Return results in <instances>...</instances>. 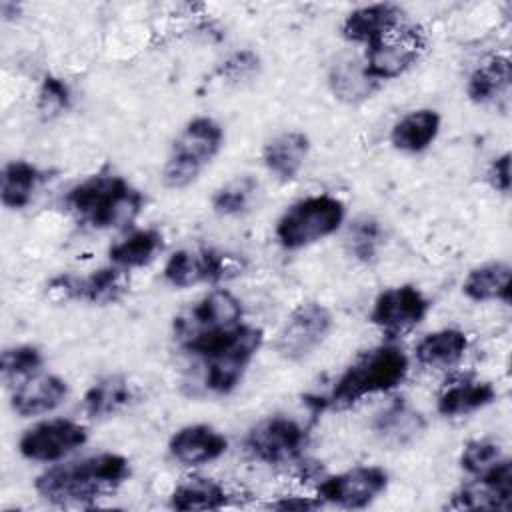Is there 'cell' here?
I'll return each mask as SVG.
<instances>
[{"instance_id": "83f0119b", "label": "cell", "mask_w": 512, "mask_h": 512, "mask_svg": "<svg viewBox=\"0 0 512 512\" xmlns=\"http://www.w3.org/2000/svg\"><path fill=\"white\" fill-rule=\"evenodd\" d=\"M466 348H468V340L464 332L454 328H444L420 340V344L416 346V358L424 366L446 368L456 364L464 356Z\"/></svg>"}, {"instance_id": "5b68a950", "label": "cell", "mask_w": 512, "mask_h": 512, "mask_svg": "<svg viewBox=\"0 0 512 512\" xmlns=\"http://www.w3.org/2000/svg\"><path fill=\"white\" fill-rule=\"evenodd\" d=\"M224 140L222 126L206 116L190 120L172 142L168 160L162 170V180L168 188H186L202 168L218 154Z\"/></svg>"}, {"instance_id": "d6986e66", "label": "cell", "mask_w": 512, "mask_h": 512, "mask_svg": "<svg viewBox=\"0 0 512 512\" xmlns=\"http://www.w3.org/2000/svg\"><path fill=\"white\" fill-rule=\"evenodd\" d=\"M68 394V386L54 374L26 378L12 394V408L16 414L28 418L54 410Z\"/></svg>"}, {"instance_id": "f546056e", "label": "cell", "mask_w": 512, "mask_h": 512, "mask_svg": "<svg viewBox=\"0 0 512 512\" xmlns=\"http://www.w3.org/2000/svg\"><path fill=\"white\" fill-rule=\"evenodd\" d=\"M228 504L226 490L210 478H188L178 484L170 496V506L176 510H218Z\"/></svg>"}, {"instance_id": "ba28073f", "label": "cell", "mask_w": 512, "mask_h": 512, "mask_svg": "<svg viewBox=\"0 0 512 512\" xmlns=\"http://www.w3.org/2000/svg\"><path fill=\"white\" fill-rule=\"evenodd\" d=\"M426 46V38L416 26H398L366 50V72L378 80H390L414 66Z\"/></svg>"}, {"instance_id": "6da1fadb", "label": "cell", "mask_w": 512, "mask_h": 512, "mask_svg": "<svg viewBox=\"0 0 512 512\" xmlns=\"http://www.w3.org/2000/svg\"><path fill=\"white\" fill-rule=\"evenodd\" d=\"M128 476L130 466L124 456L102 452L46 470L38 476L36 490L52 504L80 506L116 490Z\"/></svg>"}, {"instance_id": "cb8c5ba5", "label": "cell", "mask_w": 512, "mask_h": 512, "mask_svg": "<svg viewBox=\"0 0 512 512\" xmlns=\"http://www.w3.org/2000/svg\"><path fill=\"white\" fill-rule=\"evenodd\" d=\"M330 86L338 100L358 104L376 90V80L366 72V66L356 58H340L330 68Z\"/></svg>"}, {"instance_id": "5bb4252c", "label": "cell", "mask_w": 512, "mask_h": 512, "mask_svg": "<svg viewBox=\"0 0 512 512\" xmlns=\"http://www.w3.org/2000/svg\"><path fill=\"white\" fill-rule=\"evenodd\" d=\"M428 298L412 284L388 288L374 300L370 320L388 336H398L414 328L428 314Z\"/></svg>"}, {"instance_id": "e0dca14e", "label": "cell", "mask_w": 512, "mask_h": 512, "mask_svg": "<svg viewBox=\"0 0 512 512\" xmlns=\"http://www.w3.org/2000/svg\"><path fill=\"white\" fill-rule=\"evenodd\" d=\"M228 448V440L208 424H190L180 428L168 444L174 460L184 466H198L220 458Z\"/></svg>"}, {"instance_id": "f35d334b", "label": "cell", "mask_w": 512, "mask_h": 512, "mask_svg": "<svg viewBox=\"0 0 512 512\" xmlns=\"http://www.w3.org/2000/svg\"><path fill=\"white\" fill-rule=\"evenodd\" d=\"M316 506H320V500L314 502L308 498H284L270 504V508H276V510H310Z\"/></svg>"}, {"instance_id": "277c9868", "label": "cell", "mask_w": 512, "mask_h": 512, "mask_svg": "<svg viewBox=\"0 0 512 512\" xmlns=\"http://www.w3.org/2000/svg\"><path fill=\"white\" fill-rule=\"evenodd\" d=\"M406 372L408 358L400 348L392 344L378 346L360 354L356 362L346 368L326 398V404L336 410L348 408L364 396L396 388L404 380Z\"/></svg>"}, {"instance_id": "ac0fdd59", "label": "cell", "mask_w": 512, "mask_h": 512, "mask_svg": "<svg viewBox=\"0 0 512 512\" xmlns=\"http://www.w3.org/2000/svg\"><path fill=\"white\" fill-rule=\"evenodd\" d=\"M402 24V10L394 4H370L350 12L342 24V34L350 42L370 46Z\"/></svg>"}, {"instance_id": "f1b7e54d", "label": "cell", "mask_w": 512, "mask_h": 512, "mask_svg": "<svg viewBox=\"0 0 512 512\" xmlns=\"http://www.w3.org/2000/svg\"><path fill=\"white\" fill-rule=\"evenodd\" d=\"M510 60L506 56H496L482 66H478L468 80V96L476 104L494 102L510 86Z\"/></svg>"}, {"instance_id": "2e32d148", "label": "cell", "mask_w": 512, "mask_h": 512, "mask_svg": "<svg viewBox=\"0 0 512 512\" xmlns=\"http://www.w3.org/2000/svg\"><path fill=\"white\" fill-rule=\"evenodd\" d=\"M512 500V462L500 458L478 480L452 496L448 508L458 510H508Z\"/></svg>"}, {"instance_id": "7c38bea8", "label": "cell", "mask_w": 512, "mask_h": 512, "mask_svg": "<svg viewBox=\"0 0 512 512\" xmlns=\"http://www.w3.org/2000/svg\"><path fill=\"white\" fill-rule=\"evenodd\" d=\"M242 270V262L230 254L218 250H178L166 266L164 278L176 286L186 288L200 282H216L236 276Z\"/></svg>"}, {"instance_id": "30bf717a", "label": "cell", "mask_w": 512, "mask_h": 512, "mask_svg": "<svg viewBox=\"0 0 512 512\" xmlns=\"http://www.w3.org/2000/svg\"><path fill=\"white\" fill-rule=\"evenodd\" d=\"M330 326L332 314L324 304H300L278 332L274 348L286 360H302L322 344V340L330 332Z\"/></svg>"}, {"instance_id": "4dcf8cb0", "label": "cell", "mask_w": 512, "mask_h": 512, "mask_svg": "<svg viewBox=\"0 0 512 512\" xmlns=\"http://www.w3.org/2000/svg\"><path fill=\"white\" fill-rule=\"evenodd\" d=\"M164 238L156 228H146L130 234L110 248V260L120 268L144 266L162 250Z\"/></svg>"}, {"instance_id": "484cf974", "label": "cell", "mask_w": 512, "mask_h": 512, "mask_svg": "<svg viewBox=\"0 0 512 512\" xmlns=\"http://www.w3.org/2000/svg\"><path fill=\"white\" fill-rule=\"evenodd\" d=\"M44 180H46V172L40 170L38 166L26 160L8 162L2 170V188H0L2 204L12 210L24 208L30 202L34 190Z\"/></svg>"}, {"instance_id": "4316f807", "label": "cell", "mask_w": 512, "mask_h": 512, "mask_svg": "<svg viewBox=\"0 0 512 512\" xmlns=\"http://www.w3.org/2000/svg\"><path fill=\"white\" fill-rule=\"evenodd\" d=\"M496 400V390L490 382H454L446 386L436 402V408L442 416H462L478 408L488 406Z\"/></svg>"}, {"instance_id": "836d02e7", "label": "cell", "mask_w": 512, "mask_h": 512, "mask_svg": "<svg viewBox=\"0 0 512 512\" xmlns=\"http://www.w3.org/2000/svg\"><path fill=\"white\" fill-rule=\"evenodd\" d=\"M42 362H44L42 352L36 346H28V344L12 346L2 352L0 370L4 380L12 382V380L34 376L42 366Z\"/></svg>"}, {"instance_id": "3957f363", "label": "cell", "mask_w": 512, "mask_h": 512, "mask_svg": "<svg viewBox=\"0 0 512 512\" xmlns=\"http://www.w3.org/2000/svg\"><path fill=\"white\" fill-rule=\"evenodd\" d=\"M262 344V330L234 326L216 330L186 342L182 348L204 360V384L210 392L228 394L242 380V374Z\"/></svg>"}, {"instance_id": "8fae6325", "label": "cell", "mask_w": 512, "mask_h": 512, "mask_svg": "<svg viewBox=\"0 0 512 512\" xmlns=\"http://www.w3.org/2000/svg\"><path fill=\"white\" fill-rule=\"evenodd\" d=\"M246 452L266 464H288L306 446V430L292 418L272 416L258 422L244 440Z\"/></svg>"}, {"instance_id": "52a82bcc", "label": "cell", "mask_w": 512, "mask_h": 512, "mask_svg": "<svg viewBox=\"0 0 512 512\" xmlns=\"http://www.w3.org/2000/svg\"><path fill=\"white\" fill-rule=\"evenodd\" d=\"M128 274L120 266H106L88 276L58 274L46 284V294L54 302L84 300L92 304H112L128 292Z\"/></svg>"}, {"instance_id": "4fadbf2b", "label": "cell", "mask_w": 512, "mask_h": 512, "mask_svg": "<svg viewBox=\"0 0 512 512\" xmlns=\"http://www.w3.org/2000/svg\"><path fill=\"white\" fill-rule=\"evenodd\" d=\"M86 428L72 420H46L28 428L20 442V454L36 462H54L86 442Z\"/></svg>"}, {"instance_id": "8d00e7d4", "label": "cell", "mask_w": 512, "mask_h": 512, "mask_svg": "<svg viewBox=\"0 0 512 512\" xmlns=\"http://www.w3.org/2000/svg\"><path fill=\"white\" fill-rule=\"evenodd\" d=\"M258 66V58L252 52H240L234 54L222 68V74L226 72L230 78H242L248 76L250 72H254Z\"/></svg>"}, {"instance_id": "44dd1931", "label": "cell", "mask_w": 512, "mask_h": 512, "mask_svg": "<svg viewBox=\"0 0 512 512\" xmlns=\"http://www.w3.org/2000/svg\"><path fill=\"white\" fill-rule=\"evenodd\" d=\"M424 430V418L412 410L406 402L396 400L384 408L374 420L376 436L388 446H404L420 436Z\"/></svg>"}, {"instance_id": "d4e9b609", "label": "cell", "mask_w": 512, "mask_h": 512, "mask_svg": "<svg viewBox=\"0 0 512 512\" xmlns=\"http://www.w3.org/2000/svg\"><path fill=\"white\" fill-rule=\"evenodd\" d=\"M132 400V388L124 376L112 374L94 382L82 400V408L90 418H108L128 406Z\"/></svg>"}, {"instance_id": "9a60e30c", "label": "cell", "mask_w": 512, "mask_h": 512, "mask_svg": "<svg viewBox=\"0 0 512 512\" xmlns=\"http://www.w3.org/2000/svg\"><path fill=\"white\" fill-rule=\"evenodd\" d=\"M388 486L386 470L378 466H358L326 478L318 486V496L342 508H364Z\"/></svg>"}, {"instance_id": "d590c367", "label": "cell", "mask_w": 512, "mask_h": 512, "mask_svg": "<svg viewBox=\"0 0 512 512\" xmlns=\"http://www.w3.org/2000/svg\"><path fill=\"white\" fill-rule=\"evenodd\" d=\"M500 446L492 440H472L460 456V464L470 474H482L500 460Z\"/></svg>"}, {"instance_id": "7402d4cb", "label": "cell", "mask_w": 512, "mask_h": 512, "mask_svg": "<svg viewBox=\"0 0 512 512\" xmlns=\"http://www.w3.org/2000/svg\"><path fill=\"white\" fill-rule=\"evenodd\" d=\"M440 130V116L434 110L422 108L408 112L404 118H400L390 134L392 144L402 152H422L426 150L438 136Z\"/></svg>"}, {"instance_id": "9c48e42d", "label": "cell", "mask_w": 512, "mask_h": 512, "mask_svg": "<svg viewBox=\"0 0 512 512\" xmlns=\"http://www.w3.org/2000/svg\"><path fill=\"white\" fill-rule=\"evenodd\" d=\"M240 318V300L228 290H214L174 318V338L182 346L202 334L234 328L240 324Z\"/></svg>"}, {"instance_id": "7a4b0ae2", "label": "cell", "mask_w": 512, "mask_h": 512, "mask_svg": "<svg viewBox=\"0 0 512 512\" xmlns=\"http://www.w3.org/2000/svg\"><path fill=\"white\" fill-rule=\"evenodd\" d=\"M64 206L92 228H122L144 208V196L122 176L96 174L68 190Z\"/></svg>"}, {"instance_id": "d6a6232c", "label": "cell", "mask_w": 512, "mask_h": 512, "mask_svg": "<svg viewBox=\"0 0 512 512\" xmlns=\"http://www.w3.org/2000/svg\"><path fill=\"white\" fill-rule=\"evenodd\" d=\"M346 242H348V250L354 258H358L362 262H370L376 256L378 246L382 242L380 222L372 216H360L348 228Z\"/></svg>"}, {"instance_id": "ffe728a7", "label": "cell", "mask_w": 512, "mask_h": 512, "mask_svg": "<svg viewBox=\"0 0 512 512\" xmlns=\"http://www.w3.org/2000/svg\"><path fill=\"white\" fill-rule=\"evenodd\" d=\"M310 142L302 132H284L264 146L266 168L282 182L294 180L304 166Z\"/></svg>"}, {"instance_id": "74e56055", "label": "cell", "mask_w": 512, "mask_h": 512, "mask_svg": "<svg viewBox=\"0 0 512 512\" xmlns=\"http://www.w3.org/2000/svg\"><path fill=\"white\" fill-rule=\"evenodd\" d=\"M488 176L496 190L508 194V190H510V154L508 152L492 162Z\"/></svg>"}, {"instance_id": "1f68e13d", "label": "cell", "mask_w": 512, "mask_h": 512, "mask_svg": "<svg viewBox=\"0 0 512 512\" xmlns=\"http://www.w3.org/2000/svg\"><path fill=\"white\" fill-rule=\"evenodd\" d=\"M256 192H258V182L252 176L236 178L216 190V194L212 196V208L220 216L242 214L250 208Z\"/></svg>"}, {"instance_id": "8992f818", "label": "cell", "mask_w": 512, "mask_h": 512, "mask_svg": "<svg viewBox=\"0 0 512 512\" xmlns=\"http://www.w3.org/2000/svg\"><path fill=\"white\" fill-rule=\"evenodd\" d=\"M342 200L328 194L308 196L292 204L276 224V238L284 248L296 250L336 232L344 220Z\"/></svg>"}, {"instance_id": "e575fe53", "label": "cell", "mask_w": 512, "mask_h": 512, "mask_svg": "<svg viewBox=\"0 0 512 512\" xmlns=\"http://www.w3.org/2000/svg\"><path fill=\"white\" fill-rule=\"evenodd\" d=\"M70 106V88L62 78L46 76L38 92V112L44 118H54Z\"/></svg>"}, {"instance_id": "603a6c76", "label": "cell", "mask_w": 512, "mask_h": 512, "mask_svg": "<svg viewBox=\"0 0 512 512\" xmlns=\"http://www.w3.org/2000/svg\"><path fill=\"white\" fill-rule=\"evenodd\" d=\"M510 280H512V268L506 262H488L470 270L462 290L470 300H476V302L502 300L508 304Z\"/></svg>"}]
</instances>
